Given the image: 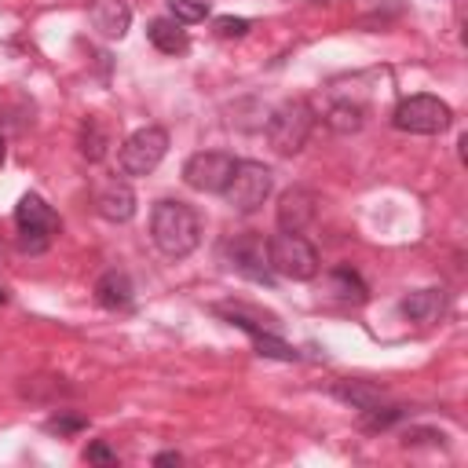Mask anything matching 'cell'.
<instances>
[{"instance_id": "6da1fadb", "label": "cell", "mask_w": 468, "mask_h": 468, "mask_svg": "<svg viewBox=\"0 0 468 468\" xmlns=\"http://www.w3.org/2000/svg\"><path fill=\"white\" fill-rule=\"evenodd\" d=\"M150 239L168 260H183L201 242V216L194 212V205L165 198L150 212Z\"/></svg>"}, {"instance_id": "7a4b0ae2", "label": "cell", "mask_w": 468, "mask_h": 468, "mask_svg": "<svg viewBox=\"0 0 468 468\" xmlns=\"http://www.w3.org/2000/svg\"><path fill=\"white\" fill-rule=\"evenodd\" d=\"M271 187H275V176H271L268 165L239 161V165H234V172H230V179H227V187H223V198H227V205L234 212L249 216V212H257L271 198Z\"/></svg>"}, {"instance_id": "3957f363", "label": "cell", "mask_w": 468, "mask_h": 468, "mask_svg": "<svg viewBox=\"0 0 468 468\" xmlns=\"http://www.w3.org/2000/svg\"><path fill=\"white\" fill-rule=\"evenodd\" d=\"M268 264L275 275L282 279H293V282H308L319 275V253L308 239H300V234H275V239L268 242Z\"/></svg>"}, {"instance_id": "277c9868", "label": "cell", "mask_w": 468, "mask_h": 468, "mask_svg": "<svg viewBox=\"0 0 468 468\" xmlns=\"http://www.w3.org/2000/svg\"><path fill=\"white\" fill-rule=\"evenodd\" d=\"M392 125L410 136H439L453 125V110L435 96H410L395 107Z\"/></svg>"}, {"instance_id": "5b68a950", "label": "cell", "mask_w": 468, "mask_h": 468, "mask_svg": "<svg viewBox=\"0 0 468 468\" xmlns=\"http://www.w3.org/2000/svg\"><path fill=\"white\" fill-rule=\"evenodd\" d=\"M311 128H315V110H311L304 99H290V103H282V107L271 114V121H268V139H271V147H275L279 154L290 158V154L304 150Z\"/></svg>"}, {"instance_id": "8992f818", "label": "cell", "mask_w": 468, "mask_h": 468, "mask_svg": "<svg viewBox=\"0 0 468 468\" xmlns=\"http://www.w3.org/2000/svg\"><path fill=\"white\" fill-rule=\"evenodd\" d=\"M15 223H19V246L23 253H45L52 234H59V216L52 212V205L41 198V194H26L19 205H15Z\"/></svg>"}, {"instance_id": "52a82bcc", "label": "cell", "mask_w": 468, "mask_h": 468, "mask_svg": "<svg viewBox=\"0 0 468 468\" xmlns=\"http://www.w3.org/2000/svg\"><path fill=\"white\" fill-rule=\"evenodd\" d=\"M168 154V132L158 125H147L139 132H132L121 150H117V165L125 176H150Z\"/></svg>"}, {"instance_id": "ba28073f", "label": "cell", "mask_w": 468, "mask_h": 468, "mask_svg": "<svg viewBox=\"0 0 468 468\" xmlns=\"http://www.w3.org/2000/svg\"><path fill=\"white\" fill-rule=\"evenodd\" d=\"M234 165H239V161H234L230 154H223V150H201V154L187 158V165H183V183H187L190 190H201V194H223V187H227Z\"/></svg>"}, {"instance_id": "9c48e42d", "label": "cell", "mask_w": 468, "mask_h": 468, "mask_svg": "<svg viewBox=\"0 0 468 468\" xmlns=\"http://www.w3.org/2000/svg\"><path fill=\"white\" fill-rule=\"evenodd\" d=\"M227 264L239 271L242 279L249 282H260V286H271V264H268V242L257 239V234H242L227 246Z\"/></svg>"}, {"instance_id": "30bf717a", "label": "cell", "mask_w": 468, "mask_h": 468, "mask_svg": "<svg viewBox=\"0 0 468 468\" xmlns=\"http://www.w3.org/2000/svg\"><path fill=\"white\" fill-rule=\"evenodd\" d=\"M315 212H319V198L308 187H293L279 198V227L290 234H300L304 227H311Z\"/></svg>"}, {"instance_id": "8fae6325", "label": "cell", "mask_w": 468, "mask_h": 468, "mask_svg": "<svg viewBox=\"0 0 468 468\" xmlns=\"http://www.w3.org/2000/svg\"><path fill=\"white\" fill-rule=\"evenodd\" d=\"M88 19H92V26H96L103 37L121 41V37L128 34V26H132V8L125 5V0H92Z\"/></svg>"}, {"instance_id": "7c38bea8", "label": "cell", "mask_w": 468, "mask_h": 468, "mask_svg": "<svg viewBox=\"0 0 468 468\" xmlns=\"http://www.w3.org/2000/svg\"><path fill=\"white\" fill-rule=\"evenodd\" d=\"M96 212L103 216V219H110V223H125V219H132L136 216V194H132V187L128 183H107L99 194H96Z\"/></svg>"}, {"instance_id": "4fadbf2b", "label": "cell", "mask_w": 468, "mask_h": 468, "mask_svg": "<svg viewBox=\"0 0 468 468\" xmlns=\"http://www.w3.org/2000/svg\"><path fill=\"white\" fill-rule=\"evenodd\" d=\"M446 311V293L443 290H417L402 300V315L417 326H432L439 322V315Z\"/></svg>"}, {"instance_id": "5bb4252c", "label": "cell", "mask_w": 468, "mask_h": 468, "mask_svg": "<svg viewBox=\"0 0 468 468\" xmlns=\"http://www.w3.org/2000/svg\"><path fill=\"white\" fill-rule=\"evenodd\" d=\"M132 297H136V290H132V279H128L125 271H107V275L96 282V300H99L107 311L128 308Z\"/></svg>"}, {"instance_id": "9a60e30c", "label": "cell", "mask_w": 468, "mask_h": 468, "mask_svg": "<svg viewBox=\"0 0 468 468\" xmlns=\"http://www.w3.org/2000/svg\"><path fill=\"white\" fill-rule=\"evenodd\" d=\"M147 37L161 56H183L190 48V41H187V34H183V26L176 19H154L147 26Z\"/></svg>"}, {"instance_id": "2e32d148", "label": "cell", "mask_w": 468, "mask_h": 468, "mask_svg": "<svg viewBox=\"0 0 468 468\" xmlns=\"http://www.w3.org/2000/svg\"><path fill=\"white\" fill-rule=\"evenodd\" d=\"M249 337H253V344H257V355H264V359H279V362H297V359H300V351H297L293 344H286L279 333H268V330L257 326Z\"/></svg>"}, {"instance_id": "e0dca14e", "label": "cell", "mask_w": 468, "mask_h": 468, "mask_svg": "<svg viewBox=\"0 0 468 468\" xmlns=\"http://www.w3.org/2000/svg\"><path fill=\"white\" fill-rule=\"evenodd\" d=\"M81 154L88 161H103V154H107V132H103V125L96 117H88L81 125Z\"/></svg>"}, {"instance_id": "ac0fdd59", "label": "cell", "mask_w": 468, "mask_h": 468, "mask_svg": "<svg viewBox=\"0 0 468 468\" xmlns=\"http://www.w3.org/2000/svg\"><path fill=\"white\" fill-rule=\"evenodd\" d=\"M337 395H341L344 402H351L355 410H370V406L384 402V392L373 388V384H337Z\"/></svg>"}, {"instance_id": "d6986e66", "label": "cell", "mask_w": 468, "mask_h": 468, "mask_svg": "<svg viewBox=\"0 0 468 468\" xmlns=\"http://www.w3.org/2000/svg\"><path fill=\"white\" fill-rule=\"evenodd\" d=\"M330 128L333 132H359L362 128V107H351V103H337V107H330Z\"/></svg>"}, {"instance_id": "ffe728a7", "label": "cell", "mask_w": 468, "mask_h": 468, "mask_svg": "<svg viewBox=\"0 0 468 468\" xmlns=\"http://www.w3.org/2000/svg\"><path fill=\"white\" fill-rule=\"evenodd\" d=\"M359 413H362V428L366 432H384L395 421H402V406H384V402H377L370 410H359Z\"/></svg>"}, {"instance_id": "44dd1931", "label": "cell", "mask_w": 468, "mask_h": 468, "mask_svg": "<svg viewBox=\"0 0 468 468\" xmlns=\"http://www.w3.org/2000/svg\"><path fill=\"white\" fill-rule=\"evenodd\" d=\"M168 12L172 19L183 26V23H205L209 19V5L205 0H168Z\"/></svg>"}, {"instance_id": "7402d4cb", "label": "cell", "mask_w": 468, "mask_h": 468, "mask_svg": "<svg viewBox=\"0 0 468 468\" xmlns=\"http://www.w3.org/2000/svg\"><path fill=\"white\" fill-rule=\"evenodd\" d=\"M333 293L344 297V300H366V286H362L359 275L348 271V268H337V271H333Z\"/></svg>"}, {"instance_id": "603a6c76", "label": "cell", "mask_w": 468, "mask_h": 468, "mask_svg": "<svg viewBox=\"0 0 468 468\" xmlns=\"http://www.w3.org/2000/svg\"><path fill=\"white\" fill-rule=\"evenodd\" d=\"M212 26H216V34H219V37H246V34L253 30V23H249V19H234V15H219Z\"/></svg>"}, {"instance_id": "cb8c5ba5", "label": "cell", "mask_w": 468, "mask_h": 468, "mask_svg": "<svg viewBox=\"0 0 468 468\" xmlns=\"http://www.w3.org/2000/svg\"><path fill=\"white\" fill-rule=\"evenodd\" d=\"M85 424H88L85 417H70V413H66V417H52V421H48V432H59V435H63V432H77V428H85Z\"/></svg>"}, {"instance_id": "d4e9b609", "label": "cell", "mask_w": 468, "mask_h": 468, "mask_svg": "<svg viewBox=\"0 0 468 468\" xmlns=\"http://www.w3.org/2000/svg\"><path fill=\"white\" fill-rule=\"evenodd\" d=\"M88 461H99V464H114V461H117V453H114L107 443H92V446H88Z\"/></svg>"}, {"instance_id": "484cf974", "label": "cell", "mask_w": 468, "mask_h": 468, "mask_svg": "<svg viewBox=\"0 0 468 468\" xmlns=\"http://www.w3.org/2000/svg\"><path fill=\"white\" fill-rule=\"evenodd\" d=\"M179 461H183L179 453H158V457H154V464H179Z\"/></svg>"}, {"instance_id": "4316f807", "label": "cell", "mask_w": 468, "mask_h": 468, "mask_svg": "<svg viewBox=\"0 0 468 468\" xmlns=\"http://www.w3.org/2000/svg\"><path fill=\"white\" fill-rule=\"evenodd\" d=\"M8 161V143H5V136H0V165Z\"/></svg>"}, {"instance_id": "83f0119b", "label": "cell", "mask_w": 468, "mask_h": 468, "mask_svg": "<svg viewBox=\"0 0 468 468\" xmlns=\"http://www.w3.org/2000/svg\"><path fill=\"white\" fill-rule=\"evenodd\" d=\"M5 300H8V293H5V290H0V304H5Z\"/></svg>"}]
</instances>
